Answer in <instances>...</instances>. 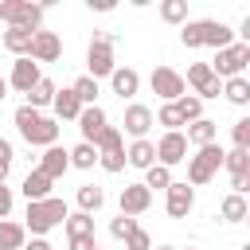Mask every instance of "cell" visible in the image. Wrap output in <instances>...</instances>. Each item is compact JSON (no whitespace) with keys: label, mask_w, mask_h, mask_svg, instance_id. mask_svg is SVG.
Instances as JSON below:
<instances>
[{"label":"cell","mask_w":250,"mask_h":250,"mask_svg":"<svg viewBox=\"0 0 250 250\" xmlns=\"http://www.w3.org/2000/svg\"><path fill=\"white\" fill-rule=\"evenodd\" d=\"M12 121H16V129H20V137H23L27 145H35V148L59 145V121L47 117V113H39V109H31V105H20V109L12 113Z\"/></svg>","instance_id":"cell-1"},{"label":"cell","mask_w":250,"mask_h":250,"mask_svg":"<svg viewBox=\"0 0 250 250\" xmlns=\"http://www.w3.org/2000/svg\"><path fill=\"white\" fill-rule=\"evenodd\" d=\"M70 211H66V203L59 199V195H51V199H39V203H27V215H23V230H31L35 238H47L55 227H62V219H66Z\"/></svg>","instance_id":"cell-2"},{"label":"cell","mask_w":250,"mask_h":250,"mask_svg":"<svg viewBox=\"0 0 250 250\" xmlns=\"http://www.w3.org/2000/svg\"><path fill=\"white\" fill-rule=\"evenodd\" d=\"M113 43H117L113 31H94V39H90V47H86V78L98 82V78H109V74H113V66H117Z\"/></svg>","instance_id":"cell-3"},{"label":"cell","mask_w":250,"mask_h":250,"mask_svg":"<svg viewBox=\"0 0 250 250\" xmlns=\"http://www.w3.org/2000/svg\"><path fill=\"white\" fill-rule=\"evenodd\" d=\"M223 152H227V148H219V141H215V145L195 148V156H188V180H184V184H191V188L211 184V180H215V172L223 168Z\"/></svg>","instance_id":"cell-4"},{"label":"cell","mask_w":250,"mask_h":250,"mask_svg":"<svg viewBox=\"0 0 250 250\" xmlns=\"http://www.w3.org/2000/svg\"><path fill=\"white\" fill-rule=\"evenodd\" d=\"M246 62H250V43H230V47H223V51H215V59L207 62L211 66V74L219 78V82H227V78H238L242 70H246Z\"/></svg>","instance_id":"cell-5"},{"label":"cell","mask_w":250,"mask_h":250,"mask_svg":"<svg viewBox=\"0 0 250 250\" xmlns=\"http://www.w3.org/2000/svg\"><path fill=\"white\" fill-rule=\"evenodd\" d=\"M0 20L8 27L39 31L43 27V4H31V0H0Z\"/></svg>","instance_id":"cell-6"},{"label":"cell","mask_w":250,"mask_h":250,"mask_svg":"<svg viewBox=\"0 0 250 250\" xmlns=\"http://www.w3.org/2000/svg\"><path fill=\"white\" fill-rule=\"evenodd\" d=\"M148 86H152V94H156L164 105L188 94V86H184V74H180V70H172V66H156V70L148 74Z\"/></svg>","instance_id":"cell-7"},{"label":"cell","mask_w":250,"mask_h":250,"mask_svg":"<svg viewBox=\"0 0 250 250\" xmlns=\"http://www.w3.org/2000/svg\"><path fill=\"white\" fill-rule=\"evenodd\" d=\"M152 145H156V164H160V168H176V164L188 160L184 129H180V133H160V141H152Z\"/></svg>","instance_id":"cell-8"},{"label":"cell","mask_w":250,"mask_h":250,"mask_svg":"<svg viewBox=\"0 0 250 250\" xmlns=\"http://www.w3.org/2000/svg\"><path fill=\"white\" fill-rule=\"evenodd\" d=\"M191 207H195V188L184 184V180H172L168 191H164V211H168L172 219H188Z\"/></svg>","instance_id":"cell-9"},{"label":"cell","mask_w":250,"mask_h":250,"mask_svg":"<svg viewBox=\"0 0 250 250\" xmlns=\"http://www.w3.org/2000/svg\"><path fill=\"white\" fill-rule=\"evenodd\" d=\"M35 66L39 62H59L62 59V39L55 35V31H47V27H39L35 35H31V55H27Z\"/></svg>","instance_id":"cell-10"},{"label":"cell","mask_w":250,"mask_h":250,"mask_svg":"<svg viewBox=\"0 0 250 250\" xmlns=\"http://www.w3.org/2000/svg\"><path fill=\"white\" fill-rule=\"evenodd\" d=\"M117 207H121V215L137 219V215H145V211L152 207V191H148L145 184H125L121 195H117Z\"/></svg>","instance_id":"cell-11"},{"label":"cell","mask_w":250,"mask_h":250,"mask_svg":"<svg viewBox=\"0 0 250 250\" xmlns=\"http://www.w3.org/2000/svg\"><path fill=\"white\" fill-rule=\"evenodd\" d=\"M121 125H125V133H129L133 141H145V137H148V129H152V109H148V105H141V102H129V105H125Z\"/></svg>","instance_id":"cell-12"},{"label":"cell","mask_w":250,"mask_h":250,"mask_svg":"<svg viewBox=\"0 0 250 250\" xmlns=\"http://www.w3.org/2000/svg\"><path fill=\"white\" fill-rule=\"evenodd\" d=\"M109 90H113L121 102H133L137 90H141V74H137L133 66H113V74H109Z\"/></svg>","instance_id":"cell-13"},{"label":"cell","mask_w":250,"mask_h":250,"mask_svg":"<svg viewBox=\"0 0 250 250\" xmlns=\"http://www.w3.org/2000/svg\"><path fill=\"white\" fill-rule=\"evenodd\" d=\"M39 78H43V74H39V66H35L31 59H16V62H12V74H8L4 82H8L12 90H20V94H27V90H31V86H35Z\"/></svg>","instance_id":"cell-14"},{"label":"cell","mask_w":250,"mask_h":250,"mask_svg":"<svg viewBox=\"0 0 250 250\" xmlns=\"http://www.w3.org/2000/svg\"><path fill=\"white\" fill-rule=\"evenodd\" d=\"M105 125H109V117H105L102 105H82V113H78V133H82L86 145H94V137H98Z\"/></svg>","instance_id":"cell-15"},{"label":"cell","mask_w":250,"mask_h":250,"mask_svg":"<svg viewBox=\"0 0 250 250\" xmlns=\"http://www.w3.org/2000/svg\"><path fill=\"white\" fill-rule=\"evenodd\" d=\"M230 43H234V27H230V23H223V20H203V47L223 51V47H230Z\"/></svg>","instance_id":"cell-16"},{"label":"cell","mask_w":250,"mask_h":250,"mask_svg":"<svg viewBox=\"0 0 250 250\" xmlns=\"http://www.w3.org/2000/svg\"><path fill=\"white\" fill-rule=\"evenodd\" d=\"M184 141H188V148H191V145H195V148L215 145V141H219V121H211V117L191 121V125H188V133H184Z\"/></svg>","instance_id":"cell-17"},{"label":"cell","mask_w":250,"mask_h":250,"mask_svg":"<svg viewBox=\"0 0 250 250\" xmlns=\"http://www.w3.org/2000/svg\"><path fill=\"white\" fill-rule=\"evenodd\" d=\"M66 168H70V160H66V148H62V145H51V148H43V156H39V172H43L51 184H55V180H59Z\"/></svg>","instance_id":"cell-18"},{"label":"cell","mask_w":250,"mask_h":250,"mask_svg":"<svg viewBox=\"0 0 250 250\" xmlns=\"http://www.w3.org/2000/svg\"><path fill=\"white\" fill-rule=\"evenodd\" d=\"M125 164L129 168H141V172H148L152 164H156V145L145 137V141H133L129 148H125Z\"/></svg>","instance_id":"cell-19"},{"label":"cell","mask_w":250,"mask_h":250,"mask_svg":"<svg viewBox=\"0 0 250 250\" xmlns=\"http://www.w3.org/2000/svg\"><path fill=\"white\" fill-rule=\"evenodd\" d=\"M51 188H55V184H51V180H47V176H43L39 168H31V172L23 176V184H20V191H23V199H27V203L51 199Z\"/></svg>","instance_id":"cell-20"},{"label":"cell","mask_w":250,"mask_h":250,"mask_svg":"<svg viewBox=\"0 0 250 250\" xmlns=\"http://www.w3.org/2000/svg\"><path fill=\"white\" fill-rule=\"evenodd\" d=\"M51 109H55V121H78V113H82V105H78V98H74L70 86L66 90H55Z\"/></svg>","instance_id":"cell-21"},{"label":"cell","mask_w":250,"mask_h":250,"mask_svg":"<svg viewBox=\"0 0 250 250\" xmlns=\"http://www.w3.org/2000/svg\"><path fill=\"white\" fill-rule=\"evenodd\" d=\"M219 215H223V223H230V227H238V223H246V215H250V203H246V195H223V203H219Z\"/></svg>","instance_id":"cell-22"},{"label":"cell","mask_w":250,"mask_h":250,"mask_svg":"<svg viewBox=\"0 0 250 250\" xmlns=\"http://www.w3.org/2000/svg\"><path fill=\"white\" fill-rule=\"evenodd\" d=\"M55 90H59V86H55L51 78H39V82H35V86H31V90L23 94V98H27L23 105H31V109H39V113H43V109L51 105V98H55Z\"/></svg>","instance_id":"cell-23"},{"label":"cell","mask_w":250,"mask_h":250,"mask_svg":"<svg viewBox=\"0 0 250 250\" xmlns=\"http://www.w3.org/2000/svg\"><path fill=\"white\" fill-rule=\"evenodd\" d=\"M223 98H227L230 105H238V109H242V105H250V78H246V74L227 78V82H223Z\"/></svg>","instance_id":"cell-24"},{"label":"cell","mask_w":250,"mask_h":250,"mask_svg":"<svg viewBox=\"0 0 250 250\" xmlns=\"http://www.w3.org/2000/svg\"><path fill=\"white\" fill-rule=\"evenodd\" d=\"M23 242H27V230H23V223L0 219V250H23Z\"/></svg>","instance_id":"cell-25"},{"label":"cell","mask_w":250,"mask_h":250,"mask_svg":"<svg viewBox=\"0 0 250 250\" xmlns=\"http://www.w3.org/2000/svg\"><path fill=\"white\" fill-rule=\"evenodd\" d=\"M31 35H35V31H23V27H8V31H4V47H8L16 59H27V55H31Z\"/></svg>","instance_id":"cell-26"},{"label":"cell","mask_w":250,"mask_h":250,"mask_svg":"<svg viewBox=\"0 0 250 250\" xmlns=\"http://www.w3.org/2000/svg\"><path fill=\"white\" fill-rule=\"evenodd\" d=\"M105 207V191L98 188V184H82L78 188V211L82 215H94V211H102Z\"/></svg>","instance_id":"cell-27"},{"label":"cell","mask_w":250,"mask_h":250,"mask_svg":"<svg viewBox=\"0 0 250 250\" xmlns=\"http://www.w3.org/2000/svg\"><path fill=\"white\" fill-rule=\"evenodd\" d=\"M66 160H70V168H82V172H86V168L98 164V148L86 145V141H78L74 148H66Z\"/></svg>","instance_id":"cell-28"},{"label":"cell","mask_w":250,"mask_h":250,"mask_svg":"<svg viewBox=\"0 0 250 250\" xmlns=\"http://www.w3.org/2000/svg\"><path fill=\"white\" fill-rule=\"evenodd\" d=\"M160 20L172 27H184L188 23V0H160Z\"/></svg>","instance_id":"cell-29"},{"label":"cell","mask_w":250,"mask_h":250,"mask_svg":"<svg viewBox=\"0 0 250 250\" xmlns=\"http://www.w3.org/2000/svg\"><path fill=\"white\" fill-rule=\"evenodd\" d=\"M62 227H66V238H86V234H94V215L74 211V215L62 219Z\"/></svg>","instance_id":"cell-30"},{"label":"cell","mask_w":250,"mask_h":250,"mask_svg":"<svg viewBox=\"0 0 250 250\" xmlns=\"http://www.w3.org/2000/svg\"><path fill=\"white\" fill-rule=\"evenodd\" d=\"M172 105H176V113L184 117V125H191V121H199V117H203V102H199L195 94H184V98H176Z\"/></svg>","instance_id":"cell-31"},{"label":"cell","mask_w":250,"mask_h":250,"mask_svg":"<svg viewBox=\"0 0 250 250\" xmlns=\"http://www.w3.org/2000/svg\"><path fill=\"white\" fill-rule=\"evenodd\" d=\"M94 148H98V152H117V148H125L121 129H117V125H105V129L94 137Z\"/></svg>","instance_id":"cell-32"},{"label":"cell","mask_w":250,"mask_h":250,"mask_svg":"<svg viewBox=\"0 0 250 250\" xmlns=\"http://www.w3.org/2000/svg\"><path fill=\"white\" fill-rule=\"evenodd\" d=\"M223 168H227L230 176H250V152H246V148L223 152Z\"/></svg>","instance_id":"cell-33"},{"label":"cell","mask_w":250,"mask_h":250,"mask_svg":"<svg viewBox=\"0 0 250 250\" xmlns=\"http://www.w3.org/2000/svg\"><path fill=\"white\" fill-rule=\"evenodd\" d=\"M70 90H74L78 105H98V82H94V78H86V74H82V78H74V86H70Z\"/></svg>","instance_id":"cell-34"},{"label":"cell","mask_w":250,"mask_h":250,"mask_svg":"<svg viewBox=\"0 0 250 250\" xmlns=\"http://www.w3.org/2000/svg\"><path fill=\"white\" fill-rule=\"evenodd\" d=\"M148 191H168V184H172V168H160V164H152L148 172H145V180H141Z\"/></svg>","instance_id":"cell-35"},{"label":"cell","mask_w":250,"mask_h":250,"mask_svg":"<svg viewBox=\"0 0 250 250\" xmlns=\"http://www.w3.org/2000/svg\"><path fill=\"white\" fill-rule=\"evenodd\" d=\"M211 78H215V74H211V66H207V62H191V66H188V78H184V86H191V90L199 94V90H203Z\"/></svg>","instance_id":"cell-36"},{"label":"cell","mask_w":250,"mask_h":250,"mask_svg":"<svg viewBox=\"0 0 250 250\" xmlns=\"http://www.w3.org/2000/svg\"><path fill=\"white\" fill-rule=\"evenodd\" d=\"M152 121H160V125H164V133H180V129H184V117L176 113V105H172V102H168V105H160Z\"/></svg>","instance_id":"cell-37"},{"label":"cell","mask_w":250,"mask_h":250,"mask_svg":"<svg viewBox=\"0 0 250 250\" xmlns=\"http://www.w3.org/2000/svg\"><path fill=\"white\" fill-rule=\"evenodd\" d=\"M180 43L184 47H203V20H188L180 27Z\"/></svg>","instance_id":"cell-38"},{"label":"cell","mask_w":250,"mask_h":250,"mask_svg":"<svg viewBox=\"0 0 250 250\" xmlns=\"http://www.w3.org/2000/svg\"><path fill=\"white\" fill-rule=\"evenodd\" d=\"M98 164H102V172H109V176L125 172V148H117V152H98Z\"/></svg>","instance_id":"cell-39"},{"label":"cell","mask_w":250,"mask_h":250,"mask_svg":"<svg viewBox=\"0 0 250 250\" xmlns=\"http://www.w3.org/2000/svg\"><path fill=\"white\" fill-rule=\"evenodd\" d=\"M230 141H234V148H246L250 152V117H238L230 125Z\"/></svg>","instance_id":"cell-40"},{"label":"cell","mask_w":250,"mask_h":250,"mask_svg":"<svg viewBox=\"0 0 250 250\" xmlns=\"http://www.w3.org/2000/svg\"><path fill=\"white\" fill-rule=\"evenodd\" d=\"M137 227H141V223H137V219H129V215H117V219H113V223H109V234H113V238H117V242H125V238H129V234H133V230H137Z\"/></svg>","instance_id":"cell-41"},{"label":"cell","mask_w":250,"mask_h":250,"mask_svg":"<svg viewBox=\"0 0 250 250\" xmlns=\"http://www.w3.org/2000/svg\"><path fill=\"white\" fill-rule=\"evenodd\" d=\"M125 250H152V234L145 227H137L129 238H125Z\"/></svg>","instance_id":"cell-42"},{"label":"cell","mask_w":250,"mask_h":250,"mask_svg":"<svg viewBox=\"0 0 250 250\" xmlns=\"http://www.w3.org/2000/svg\"><path fill=\"white\" fill-rule=\"evenodd\" d=\"M12 160H16V152H12V141H4V137H0V184L8 180V172H12Z\"/></svg>","instance_id":"cell-43"},{"label":"cell","mask_w":250,"mask_h":250,"mask_svg":"<svg viewBox=\"0 0 250 250\" xmlns=\"http://www.w3.org/2000/svg\"><path fill=\"white\" fill-rule=\"evenodd\" d=\"M12 203H16L12 188H4V184H0V219H8V215H12Z\"/></svg>","instance_id":"cell-44"},{"label":"cell","mask_w":250,"mask_h":250,"mask_svg":"<svg viewBox=\"0 0 250 250\" xmlns=\"http://www.w3.org/2000/svg\"><path fill=\"white\" fill-rule=\"evenodd\" d=\"M70 250H98V238L86 234V238H70Z\"/></svg>","instance_id":"cell-45"},{"label":"cell","mask_w":250,"mask_h":250,"mask_svg":"<svg viewBox=\"0 0 250 250\" xmlns=\"http://www.w3.org/2000/svg\"><path fill=\"white\" fill-rule=\"evenodd\" d=\"M90 12H113V0H86Z\"/></svg>","instance_id":"cell-46"},{"label":"cell","mask_w":250,"mask_h":250,"mask_svg":"<svg viewBox=\"0 0 250 250\" xmlns=\"http://www.w3.org/2000/svg\"><path fill=\"white\" fill-rule=\"evenodd\" d=\"M23 250H55L47 238H31V242H23Z\"/></svg>","instance_id":"cell-47"},{"label":"cell","mask_w":250,"mask_h":250,"mask_svg":"<svg viewBox=\"0 0 250 250\" xmlns=\"http://www.w3.org/2000/svg\"><path fill=\"white\" fill-rule=\"evenodd\" d=\"M8 98V82H4V74H0V102Z\"/></svg>","instance_id":"cell-48"},{"label":"cell","mask_w":250,"mask_h":250,"mask_svg":"<svg viewBox=\"0 0 250 250\" xmlns=\"http://www.w3.org/2000/svg\"><path fill=\"white\" fill-rule=\"evenodd\" d=\"M238 250H250V242H242V246H238Z\"/></svg>","instance_id":"cell-49"},{"label":"cell","mask_w":250,"mask_h":250,"mask_svg":"<svg viewBox=\"0 0 250 250\" xmlns=\"http://www.w3.org/2000/svg\"><path fill=\"white\" fill-rule=\"evenodd\" d=\"M156 250H176V246H156Z\"/></svg>","instance_id":"cell-50"},{"label":"cell","mask_w":250,"mask_h":250,"mask_svg":"<svg viewBox=\"0 0 250 250\" xmlns=\"http://www.w3.org/2000/svg\"><path fill=\"white\" fill-rule=\"evenodd\" d=\"M188 250H195V246H188Z\"/></svg>","instance_id":"cell-51"},{"label":"cell","mask_w":250,"mask_h":250,"mask_svg":"<svg viewBox=\"0 0 250 250\" xmlns=\"http://www.w3.org/2000/svg\"><path fill=\"white\" fill-rule=\"evenodd\" d=\"M98 250H102V246H98Z\"/></svg>","instance_id":"cell-52"}]
</instances>
